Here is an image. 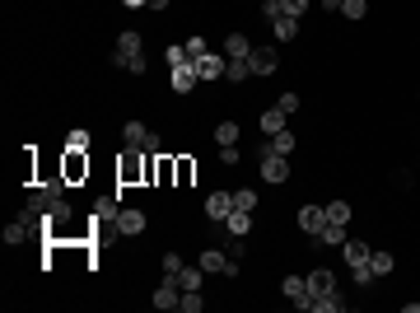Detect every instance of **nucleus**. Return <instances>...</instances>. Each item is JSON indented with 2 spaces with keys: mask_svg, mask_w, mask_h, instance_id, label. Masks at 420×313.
<instances>
[{
  "mask_svg": "<svg viewBox=\"0 0 420 313\" xmlns=\"http://www.w3.org/2000/svg\"><path fill=\"white\" fill-rule=\"evenodd\" d=\"M112 66H122V71H131V75H145V71H150V61H145V42H140V33H122V38H117V52H112Z\"/></svg>",
  "mask_w": 420,
  "mask_h": 313,
  "instance_id": "nucleus-1",
  "label": "nucleus"
},
{
  "mask_svg": "<svg viewBox=\"0 0 420 313\" xmlns=\"http://www.w3.org/2000/svg\"><path fill=\"white\" fill-rule=\"evenodd\" d=\"M140 155H145V150H131V145H127V155L117 164V183H155V155H150V164Z\"/></svg>",
  "mask_w": 420,
  "mask_h": 313,
  "instance_id": "nucleus-2",
  "label": "nucleus"
},
{
  "mask_svg": "<svg viewBox=\"0 0 420 313\" xmlns=\"http://www.w3.org/2000/svg\"><path fill=\"white\" fill-rule=\"evenodd\" d=\"M196 262H201V271H206V276H238V258L220 253V248H206Z\"/></svg>",
  "mask_w": 420,
  "mask_h": 313,
  "instance_id": "nucleus-3",
  "label": "nucleus"
},
{
  "mask_svg": "<svg viewBox=\"0 0 420 313\" xmlns=\"http://www.w3.org/2000/svg\"><path fill=\"white\" fill-rule=\"evenodd\" d=\"M280 295H285L294 309L313 313V299H309V281H304V276H285V281H280Z\"/></svg>",
  "mask_w": 420,
  "mask_h": 313,
  "instance_id": "nucleus-4",
  "label": "nucleus"
},
{
  "mask_svg": "<svg viewBox=\"0 0 420 313\" xmlns=\"http://www.w3.org/2000/svg\"><path fill=\"white\" fill-rule=\"evenodd\" d=\"M285 178H289V155L262 150V183H285Z\"/></svg>",
  "mask_w": 420,
  "mask_h": 313,
  "instance_id": "nucleus-5",
  "label": "nucleus"
},
{
  "mask_svg": "<svg viewBox=\"0 0 420 313\" xmlns=\"http://www.w3.org/2000/svg\"><path fill=\"white\" fill-rule=\"evenodd\" d=\"M248 66H252V75H276V66H280V52H276V47H252Z\"/></svg>",
  "mask_w": 420,
  "mask_h": 313,
  "instance_id": "nucleus-6",
  "label": "nucleus"
},
{
  "mask_svg": "<svg viewBox=\"0 0 420 313\" xmlns=\"http://www.w3.org/2000/svg\"><path fill=\"white\" fill-rule=\"evenodd\" d=\"M304 281H309V299H317V295L337 290V271H332V266H313V271H309Z\"/></svg>",
  "mask_w": 420,
  "mask_h": 313,
  "instance_id": "nucleus-7",
  "label": "nucleus"
},
{
  "mask_svg": "<svg viewBox=\"0 0 420 313\" xmlns=\"http://www.w3.org/2000/svg\"><path fill=\"white\" fill-rule=\"evenodd\" d=\"M178 299H183V286H178V276H163L155 290V309H178Z\"/></svg>",
  "mask_w": 420,
  "mask_h": 313,
  "instance_id": "nucleus-8",
  "label": "nucleus"
},
{
  "mask_svg": "<svg viewBox=\"0 0 420 313\" xmlns=\"http://www.w3.org/2000/svg\"><path fill=\"white\" fill-rule=\"evenodd\" d=\"M229 210H234V192H210V197H206V215L215 220V225H224Z\"/></svg>",
  "mask_w": 420,
  "mask_h": 313,
  "instance_id": "nucleus-9",
  "label": "nucleus"
},
{
  "mask_svg": "<svg viewBox=\"0 0 420 313\" xmlns=\"http://www.w3.org/2000/svg\"><path fill=\"white\" fill-rule=\"evenodd\" d=\"M61 173H66V183H79V178H89V155H84V150H66V164H61Z\"/></svg>",
  "mask_w": 420,
  "mask_h": 313,
  "instance_id": "nucleus-10",
  "label": "nucleus"
},
{
  "mask_svg": "<svg viewBox=\"0 0 420 313\" xmlns=\"http://www.w3.org/2000/svg\"><path fill=\"white\" fill-rule=\"evenodd\" d=\"M322 225H327V206H304L299 210V229H304L309 238L322 234Z\"/></svg>",
  "mask_w": 420,
  "mask_h": 313,
  "instance_id": "nucleus-11",
  "label": "nucleus"
},
{
  "mask_svg": "<svg viewBox=\"0 0 420 313\" xmlns=\"http://www.w3.org/2000/svg\"><path fill=\"white\" fill-rule=\"evenodd\" d=\"M112 229H117V234H127V238L145 234V210H122V215L112 220Z\"/></svg>",
  "mask_w": 420,
  "mask_h": 313,
  "instance_id": "nucleus-12",
  "label": "nucleus"
},
{
  "mask_svg": "<svg viewBox=\"0 0 420 313\" xmlns=\"http://www.w3.org/2000/svg\"><path fill=\"white\" fill-rule=\"evenodd\" d=\"M168 75H173V94H192V89H196V61H187V66H173V71H168Z\"/></svg>",
  "mask_w": 420,
  "mask_h": 313,
  "instance_id": "nucleus-13",
  "label": "nucleus"
},
{
  "mask_svg": "<svg viewBox=\"0 0 420 313\" xmlns=\"http://www.w3.org/2000/svg\"><path fill=\"white\" fill-rule=\"evenodd\" d=\"M224 71H229V56H201V61H196V75L201 79H224Z\"/></svg>",
  "mask_w": 420,
  "mask_h": 313,
  "instance_id": "nucleus-14",
  "label": "nucleus"
},
{
  "mask_svg": "<svg viewBox=\"0 0 420 313\" xmlns=\"http://www.w3.org/2000/svg\"><path fill=\"white\" fill-rule=\"evenodd\" d=\"M341 253H345V266H365L373 248H369L365 238H345V243H341Z\"/></svg>",
  "mask_w": 420,
  "mask_h": 313,
  "instance_id": "nucleus-15",
  "label": "nucleus"
},
{
  "mask_svg": "<svg viewBox=\"0 0 420 313\" xmlns=\"http://www.w3.org/2000/svg\"><path fill=\"white\" fill-rule=\"evenodd\" d=\"M224 229H229V234H238V238H248L252 234V210H229V220H224Z\"/></svg>",
  "mask_w": 420,
  "mask_h": 313,
  "instance_id": "nucleus-16",
  "label": "nucleus"
},
{
  "mask_svg": "<svg viewBox=\"0 0 420 313\" xmlns=\"http://www.w3.org/2000/svg\"><path fill=\"white\" fill-rule=\"evenodd\" d=\"M145 140H150V127H145V122H127V127H122V145L145 150Z\"/></svg>",
  "mask_w": 420,
  "mask_h": 313,
  "instance_id": "nucleus-17",
  "label": "nucleus"
},
{
  "mask_svg": "<svg viewBox=\"0 0 420 313\" xmlns=\"http://www.w3.org/2000/svg\"><path fill=\"white\" fill-rule=\"evenodd\" d=\"M341 243H345V225L327 220V225H322V234H317V248H341Z\"/></svg>",
  "mask_w": 420,
  "mask_h": 313,
  "instance_id": "nucleus-18",
  "label": "nucleus"
},
{
  "mask_svg": "<svg viewBox=\"0 0 420 313\" xmlns=\"http://www.w3.org/2000/svg\"><path fill=\"white\" fill-rule=\"evenodd\" d=\"M224 56H229V61H243V56H252V42H248L243 33H229V38H224Z\"/></svg>",
  "mask_w": 420,
  "mask_h": 313,
  "instance_id": "nucleus-19",
  "label": "nucleus"
},
{
  "mask_svg": "<svg viewBox=\"0 0 420 313\" xmlns=\"http://www.w3.org/2000/svg\"><path fill=\"white\" fill-rule=\"evenodd\" d=\"M294 145H299V136H294V131H276V136L266 140V150H271V155H294Z\"/></svg>",
  "mask_w": 420,
  "mask_h": 313,
  "instance_id": "nucleus-20",
  "label": "nucleus"
},
{
  "mask_svg": "<svg viewBox=\"0 0 420 313\" xmlns=\"http://www.w3.org/2000/svg\"><path fill=\"white\" fill-rule=\"evenodd\" d=\"M271 28H276V38H280V42H294V38H299V19H294V14H280V19H271Z\"/></svg>",
  "mask_w": 420,
  "mask_h": 313,
  "instance_id": "nucleus-21",
  "label": "nucleus"
},
{
  "mask_svg": "<svg viewBox=\"0 0 420 313\" xmlns=\"http://www.w3.org/2000/svg\"><path fill=\"white\" fill-rule=\"evenodd\" d=\"M33 234V225H28V215H19V220H10V225H5V243H24V238Z\"/></svg>",
  "mask_w": 420,
  "mask_h": 313,
  "instance_id": "nucleus-22",
  "label": "nucleus"
},
{
  "mask_svg": "<svg viewBox=\"0 0 420 313\" xmlns=\"http://www.w3.org/2000/svg\"><path fill=\"white\" fill-rule=\"evenodd\" d=\"M257 127H262L266 136H276V131H285V112H280V108H266L262 117H257Z\"/></svg>",
  "mask_w": 420,
  "mask_h": 313,
  "instance_id": "nucleus-23",
  "label": "nucleus"
},
{
  "mask_svg": "<svg viewBox=\"0 0 420 313\" xmlns=\"http://www.w3.org/2000/svg\"><path fill=\"white\" fill-rule=\"evenodd\" d=\"M313 309H317V313H341L345 299L337 295V290H327V295H317V299H313Z\"/></svg>",
  "mask_w": 420,
  "mask_h": 313,
  "instance_id": "nucleus-24",
  "label": "nucleus"
},
{
  "mask_svg": "<svg viewBox=\"0 0 420 313\" xmlns=\"http://www.w3.org/2000/svg\"><path fill=\"white\" fill-rule=\"evenodd\" d=\"M369 266H373V276H393L397 258H393V253H369Z\"/></svg>",
  "mask_w": 420,
  "mask_h": 313,
  "instance_id": "nucleus-25",
  "label": "nucleus"
},
{
  "mask_svg": "<svg viewBox=\"0 0 420 313\" xmlns=\"http://www.w3.org/2000/svg\"><path fill=\"white\" fill-rule=\"evenodd\" d=\"M201 276H206L201 262H196V266H183V271H178V286L183 290H201Z\"/></svg>",
  "mask_w": 420,
  "mask_h": 313,
  "instance_id": "nucleus-26",
  "label": "nucleus"
},
{
  "mask_svg": "<svg viewBox=\"0 0 420 313\" xmlns=\"http://www.w3.org/2000/svg\"><path fill=\"white\" fill-rule=\"evenodd\" d=\"M350 281H355V286H360V290H369V286H373V281H378V276H373V266H369V262H365V266H350Z\"/></svg>",
  "mask_w": 420,
  "mask_h": 313,
  "instance_id": "nucleus-27",
  "label": "nucleus"
},
{
  "mask_svg": "<svg viewBox=\"0 0 420 313\" xmlns=\"http://www.w3.org/2000/svg\"><path fill=\"white\" fill-rule=\"evenodd\" d=\"M234 206L238 210H257V192H252V187H234Z\"/></svg>",
  "mask_w": 420,
  "mask_h": 313,
  "instance_id": "nucleus-28",
  "label": "nucleus"
},
{
  "mask_svg": "<svg viewBox=\"0 0 420 313\" xmlns=\"http://www.w3.org/2000/svg\"><path fill=\"white\" fill-rule=\"evenodd\" d=\"M201 304H206L201 290H183V299H178V309H183V313H201Z\"/></svg>",
  "mask_w": 420,
  "mask_h": 313,
  "instance_id": "nucleus-29",
  "label": "nucleus"
},
{
  "mask_svg": "<svg viewBox=\"0 0 420 313\" xmlns=\"http://www.w3.org/2000/svg\"><path fill=\"white\" fill-rule=\"evenodd\" d=\"M215 140H220V145H238V122H220V127H215Z\"/></svg>",
  "mask_w": 420,
  "mask_h": 313,
  "instance_id": "nucleus-30",
  "label": "nucleus"
},
{
  "mask_svg": "<svg viewBox=\"0 0 420 313\" xmlns=\"http://www.w3.org/2000/svg\"><path fill=\"white\" fill-rule=\"evenodd\" d=\"M327 220H337V225H350V201H327Z\"/></svg>",
  "mask_w": 420,
  "mask_h": 313,
  "instance_id": "nucleus-31",
  "label": "nucleus"
},
{
  "mask_svg": "<svg viewBox=\"0 0 420 313\" xmlns=\"http://www.w3.org/2000/svg\"><path fill=\"white\" fill-rule=\"evenodd\" d=\"M341 14H345V19H365L369 0H341Z\"/></svg>",
  "mask_w": 420,
  "mask_h": 313,
  "instance_id": "nucleus-32",
  "label": "nucleus"
},
{
  "mask_svg": "<svg viewBox=\"0 0 420 313\" xmlns=\"http://www.w3.org/2000/svg\"><path fill=\"white\" fill-rule=\"evenodd\" d=\"M163 61H168V71H173V66H187L192 56H187V47H183V42H173V47L163 52Z\"/></svg>",
  "mask_w": 420,
  "mask_h": 313,
  "instance_id": "nucleus-33",
  "label": "nucleus"
},
{
  "mask_svg": "<svg viewBox=\"0 0 420 313\" xmlns=\"http://www.w3.org/2000/svg\"><path fill=\"white\" fill-rule=\"evenodd\" d=\"M224 79H252V66H248V56H243V61H229Z\"/></svg>",
  "mask_w": 420,
  "mask_h": 313,
  "instance_id": "nucleus-34",
  "label": "nucleus"
},
{
  "mask_svg": "<svg viewBox=\"0 0 420 313\" xmlns=\"http://www.w3.org/2000/svg\"><path fill=\"white\" fill-rule=\"evenodd\" d=\"M94 215H99V220H117V215H122V206H117L112 197H103V201L94 206Z\"/></svg>",
  "mask_w": 420,
  "mask_h": 313,
  "instance_id": "nucleus-35",
  "label": "nucleus"
},
{
  "mask_svg": "<svg viewBox=\"0 0 420 313\" xmlns=\"http://www.w3.org/2000/svg\"><path fill=\"white\" fill-rule=\"evenodd\" d=\"M159 266H163V276H178V271H183L187 262L178 258V253H163V262H159Z\"/></svg>",
  "mask_w": 420,
  "mask_h": 313,
  "instance_id": "nucleus-36",
  "label": "nucleus"
},
{
  "mask_svg": "<svg viewBox=\"0 0 420 313\" xmlns=\"http://www.w3.org/2000/svg\"><path fill=\"white\" fill-rule=\"evenodd\" d=\"M183 47H187V56H192V61H201V56H206V38H187Z\"/></svg>",
  "mask_w": 420,
  "mask_h": 313,
  "instance_id": "nucleus-37",
  "label": "nucleus"
},
{
  "mask_svg": "<svg viewBox=\"0 0 420 313\" xmlns=\"http://www.w3.org/2000/svg\"><path fill=\"white\" fill-rule=\"evenodd\" d=\"M192 173H196V164H192V159H178V187L192 183Z\"/></svg>",
  "mask_w": 420,
  "mask_h": 313,
  "instance_id": "nucleus-38",
  "label": "nucleus"
},
{
  "mask_svg": "<svg viewBox=\"0 0 420 313\" xmlns=\"http://www.w3.org/2000/svg\"><path fill=\"white\" fill-rule=\"evenodd\" d=\"M262 14H266V24H271V19H280V14H285V5H280V0H266Z\"/></svg>",
  "mask_w": 420,
  "mask_h": 313,
  "instance_id": "nucleus-39",
  "label": "nucleus"
},
{
  "mask_svg": "<svg viewBox=\"0 0 420 313\" xmlns=\"http://www.w3.org/2000/svg\"><path fill=\"white\" fill-rule=\"evenodd\" d=\"M276 108H280L285 117H289V112H299V94H280V103H276Z\"/></svg>",
  "mask_w": 420,
  "mask_h": 313,
  "instance_id": "nucleus-40",
  "label": "nucleus"
},
{
  "mask_svg": "<svg viewBox=\"0 0 420 313\" xmlns=\"http://www.w3.org/2000/svg\"><path fill=\"white\" fill-rule=\"evenodd\" d=\"M285 5V14H294V19H304V10H309V0H280Z\"/></svg>",
  "mask_w": 420,
  "mask_h": 313,
  "instance_id": "nucleus-41",
  "label": "nucleus"
},
{
  "mask_svg": "<svg viewBox=\"0 0 420 313\" xmlns=\"http://www.w3.org/2000/svg\"><path fill=\"white\" fill-rule=\"evenodd\" d=\"M70 150H89V136H84V131H70Z\"/></svg>",
  "mask_w": 420,
  "mask_h": 313,
  "instance_id": "nucleus-42",
  "label": "nucleus"
},
{
  "mask_svg": "<svg viewBox=\"0 0 420 313\" xmlns=\"http://www.w3.org/2000/svg\"><path fill=\"white\" fill-rule=\"evenodd\" d=\"M163 150V140H159V131H150V140H145V155H159Z\"/></svg>",
  "mask_w": 420,
  "mask_h": 313,
  "instance_id": "nucleus-43",
  "label": "nucleus"
},
{
  "mask_svg": "<svg viewBox=\"0 0 420 313\" xmlns=\"http://www.w3.org/2000/svg\"><path fill=\"white\" fill-rule=\"evenodd\" d=\"M122 5H127V10H145L150 0H122Z\"/></svg>",
  "mask_w": 420,
  "mask_h": 313,
  "instance_id": "nucleus-44",
  "label": "nucleus"
},
{
  "mask_svg": "<svg viewBox=\"0 0 420 313\" xmlns=\"http://www.w3.org/2000/svg\"><path fill=\"white\" fill-rule=\"evenodd\" d=\"M150 10H168V0H150Z\"/></svg>",
  "mask_w": 420,
  "mask_h": 313,
  "instance_id": "nucleus-45",
  "label": "nucleus"
}]
</instances>
